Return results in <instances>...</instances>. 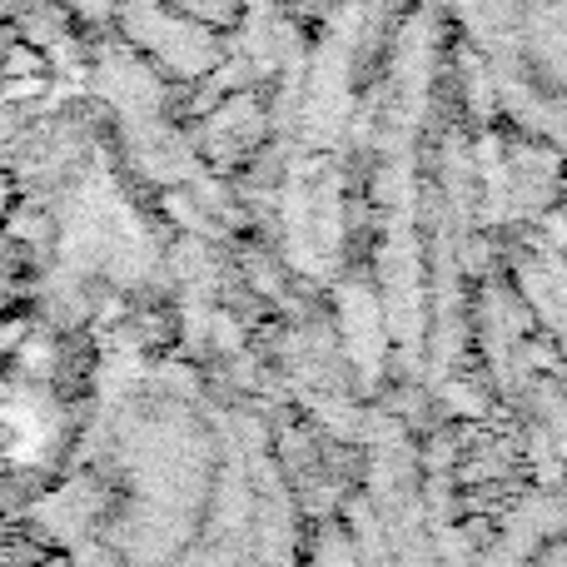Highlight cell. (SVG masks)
I'll list each match as a JSON object with an SVG mask.
<instances>
[{
  "instance_id": "1",
  "label": "cell",
  "mask_w": 567,
  "mask_h": 567,
  "mask_svg": "<svg viewBox=\"0 0 567 567\" xmlns=\"http://www.w3.org/2000/svg\"><path fill=\"white\" fill-rule=\"evenodd\" d=\"M20 339H25V319H20V313H6V319H0V359H6Z\"/></svg>"
},
{
  "instance_id": "2",
  "label": "cell",
  "mask_w": 567,
  "mask_h": 567,
  "mask_svg": "<svg viewBox=\"0 0 567 567\" xmlns=\"http://www.w3.org/2000/svg\"><path fill=\"white\" fill-rule=\"evenodd\" d=\"M10 205H16V189H10V179H6V169H0V225H6V215H10Z\"/></svg>"
}]
</instances>
